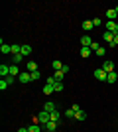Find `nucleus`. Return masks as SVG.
I'll use <instances>...</instances> for the list:
<instances>
[{
    "label": "nucleus",
    "mask_w": 118,
    "mask_h": 132,
    "mask_svg": "<svg viewBox=\"0 0 118 132\" xmlns=\"http://www.w3.org/2000/svg\"><path fill=\"white\" fill-rule=\"evenodd\" d=\"M49 120H51V112H47V110H41V112L38 114V122L41 124V126H43V124H47Z\"/></svg>",
    "instance_id": "f257e3e1"
},
{
    "label": "nucleus",
    "mask_w": 118,
    "mask_h": 132,
    "mask_svg": "<svg viewBox=\"0 0 118 132\" xmlns=\"http://www.w3.org/2000/svg\"><path fill=\"white\" fill-rule=\"evenodd\" d=\"M18 79H20V83H32V73L30 71H22L20 75H18Z\"/></svg>",
    "instance_id": "f03ea898"
},
{
    "label": "nucleus",
    "mask_w": 118,
    "mask_h": 132,
    "mask_svg": "<svg viewBox=\"0 0 118 132\" xmlns=\"http://www.w3.org/2000/svg\"><path fill=\"white\" fill-rule=\"evenodd\" d=\"M95 77L98 79V81H106L108 73H106V71H104V69H102V67H101V69H95Z\"/></svg>",
    "instance_id": "7ed1b4c3"
},
{
    "label": "nucleus",
    "mask_w": 118,
    "mask_h": 132,
    "mask_svg": "<svg viewBox=\"0 0 118 132\" xmlns=\"http://www.w3.org/2000/svg\"><path fill=\"white\" fill-rule=\"evenodd\" d=\"M57 126H59V122L49 120L47 124H43V130H45V132H55V130H57Z\"/></svg>",
    "instance_id": "20e7f679"
},
{
    "label": "nucleus",
    "mask_w": 118,
    "mask_h": 132,
    "mask_svg": "<svg viewBox=\"0 0 118 132\" xmlns=\"http://www.w3.org/2000/svg\"><path fill=\"white\" fill-rule=\"evenodd\" d=\"M93 42H95V39L90 38V36H83V38H81V47H90Z\"/></svg>",
    "instance_id": "39448f33"
},
{
    "label": "nucleus",
    "mask_w": 118,
    "mask_h": 132,
    "mask_svg": "<svg viewBox=\"0 0 118 132\" xmlns=\"http://www.w3.org/2000/svg\"><path fill=\"white\" fill-rule=\"evenodd\" d=\"M116 16H118V6H114V8H110V10H106V18L108 20H116Z\"/></svg>",
    "instance_id": "423d86ee"
},
{
    "label": "nucleus",
    "mask_w": 118,
    "mask_h": 132,
    "mask_svg": "<svg viewBox=\"0 0 118 132\" xmlns=\"http://www.w3.org/2000/svg\"><path fill=\"white\" fill-rule=\"evenodd\" d=\"M102 69H104V71H106V73H112V71H114V61L106 59V61H104V63H102Z\"/></svg>",
    "instance_id": "0eeeda50"
},
{
    "label": "nucleus",
    "mask_w": 118,
    "mask_h": 132,
    "mask_svg": "<svg viewBox=\"0 0 118 132\" xmlns=\"http://www.w3.org/2000/svg\"><path fill=\"white\" fill-rule=\"evenodd\" d=\"M8 75H10V65H0V77L6 79Z\"/></svg>",
    "instance_id": "6e6552de"
},
{
    "label": "nucleus",
    "mask_w": 118,
    "mask_h": 132,
    "mask_svg": "<svg viewBox=\"0 0 118 132\" xmlns=\"http://www.w3.org/2000/svg\"><path fill=\"white\" fill-rule=\"evenodd\" d=\"M20 73H22V71H20V67H18L16 63H12V65H10V75H12V77H18Z\"/></svg>",
    "instance_id": "1a4fd4ad"
},
{
    "label": "nucleus",
    "mask_w": 118,
    "mask_h": 132,
    "mask_svg": "<svg viewBox=\"0 0 118 132\" xmlns=\"http://www.w3.org/2000/svg\"><path fill=\"white\" fill-rule=\"evenodd\" d=\"M26 69H28L30 73L38 71V63H35V61H28V63H26Z\"/></svg>",
    "instance_id": "9d476101"
},
{
    "label": "nucleus",
    "mask_w": 118,
    "mask_h": 132,
    "mask_svg": "<svg viewBox=\"0 0 118 132\" xmlns=\"http://www.w3.org/2000/svg\"><path fill=\"white\" fill-rule=\"evenodd\" d=\"M43 110H47V112H55L57 110V106H55V103H45V106H43Z\"/></svg>",
    "instance_id": "9b49d317"
},
{
    "label": "nucleus",
    "mask_w": 118,
    "mask_h": 132,
    "mask_svg": "<svg viewBox=\"0 0 118 132\" xmlns=\"http://www.w3.org/2000/svg\"><path fill=\"white\" fill-rule=\"evenodd\" d=\"M116 24L118 22H112V20H108V22H106V32H116Z\"/></svg>",
    "instance_id": "f8f14e48"
},
{
    "label": "nucleus",
    "mask_w": 118,
    "mask_h": 132,
    "mask_svg": "<svg viewBox=\"0 0 118 132\" xmlns=\"http://www.w3.org/2000/svg\"><path fill=\"white\" fill-rule=\"evenodd\" d=\"M102 39H104V42H108V44H112L114 34H112V32H104V34H102Z\"/></svg>",
    "instance_id": "ddd939ff"
},
{
    "label": "nucleus",
    "mask_w": 118,
    "mask_h": 132,
    "mask_svg": "<svg viewBox=\"0 0 118 132\" xmlns=\"http://www.w3.org/2000/svg\"><path fill=\"white\" fill-rule=\"evenodd\" d=\"M93 28H95V26H93V20H85V22H83V30H85V32H90Z\"/></svg>",
    "instance_id": "4468645a"
},
{
    "label": "nucleus",
    "mask_w": 118,
    "mask_h": 132,
    "mask_svg": "<svg viewBox=\"0 0 118 132\" xmlns=\"http://www.w3.org/2000/svg\"><path fill=\"white\" fill-rule=\"evenodd\" d=\"M0 51H2V53H12V45H8V44H4V42H2Z\"/></svg>",
    "instance_id": "2eb2a0df"
},
{
    "label": "nucleus",
    "mask_w": 118,
    "mask_h": 132,
    "mask_svg": "<svg viewBox=\"0 0 118 132\" xmlns=\"http://www.w3.org/2000/svg\"><path fill=\"white\" fill-rule=\"evenodd\" d=\"M53 91H55V85H49V83H47V85L43 87V95H51Z\"/></svg>",
    "instance_id": "dca6fc26"
},
{
    "label": "nucleus",
    "mask_w": 118,
    "mask_h": 132,
    "mask_svg": "<svg viewBox=\"0 0 118 132\" xmlns=\"http://www.w3.org/2000/svg\"><path fill=\"white\" fill-rule=\"evenodd\" d=\"M89 55H93L90 47H81V57H89Z\"/></svg>",
    "instance_id": "f3484780"
},
{
    "label": "nucleus",
    "mask_w": 118,
    "mask_h": 132,
    "mask_svg": "<svg viewBox=\"0 0 118 132\" xmlns=\"http://www.w3.org/2000/svg\"><path fill=\"white\" fill-rule=\"evenodd\" d=\"M51 120H53V122H61V112H59V110L51 112Z\"/></svg>",
    "instance_id": "a211bd4d"
},
{
    "label": "nucleus",
    "mask_w": 118,
    "mask_h": 132,
    "mask_svg": "<svg viewBox=\"0 0 118 132\" xmlns=\"http://www.w3.org/2000/svg\"><path fill=\"white\" fill-rule=\"evenodd\" d=\"M28 130L30 132H41L43 126H41V124H32V126H28Z\"/></svg>",
    "instance_id": "6ab92c4d"
},
{
    "label": "nucleus",
    "mask_w": 118,
    "mask_h": 132,
    "mask_svg": "<svg viewBox=\"0 0 118 132\" xmlns=\"http://www.w3.org/2000/svg\"><path fill=\"white\" fill-rule=\"evenodd\" d=\"M18 53H22V45L12 44V55H18Z\"/></svg>",
    "instance_id": "aec40b11"
},
{
    "label": "nucleus",
    "mask_w": 118,
    "mask_h": 132,
    "mask_svg": "<svg viewBox=\"0 0 118 132\" xmlns=\"http://www.w3.org/2000/svg\"><path fill=\"white\" fill-rule=\"evenodd\" d=\"M30 53H32V45H28V44L22 45V55H24V57H26V55H30Z\"/></svg>",
    "instance_id": "412c9836"
},
{
    "label": "nucleus",
    "mask_w": 118,
    "mask_h": 132,
    "mask_svg": "<svg viewBox=\"0 0 118 132\" xmlns=\"http://www.w3.org/2000/svg\"><path fill=\"white\" fill-rule=\"evenodd\" d=\"M63 75H65V73H61V71H55V73H53V79H55L57 83H63Z\"/></svg>",
    "instance_id": "4be33fe9"
},
{
    "label": "nucleus",
    "mask_w": 118,
    "mask_h": 132,
    "mask_svg": "<svg viewBox=\"0 0 118 132\" xmlns=\"http://www.w3.org/2000/svg\"><path fill=\"white\" fill-rule=\"evenodd\" d=\"M75 118H77V120H85V118H87V112H85V110H79V112H75Z\"/></svg>",
    "instance_id": "5701e85b"
},
{
    "label": "nucleus",
    "mask_w": 118,
    "mask_h": 132,
    "mask_svg": "<svg viewBox=\"0 0 118 132\" xmlns=\"http://www.w3.org/2000/svg\"><path fill=\"white\" fill-rule=\"evenodd\" d=\"M116 79H118V75H116V73L112 71V73H108V77H106V81H108V83H116Z\"/></svg>",
    "instance_id": "b1692460"
},
{
    "label": "nucleus",
    "mask_w": 118,
    "mask_h": 132,
    "mask_svg": "<svg viewBox=\"0 0 118 132\" xmlns=\"http://www.w3.org/2000/svg\"><path fill=\"white\" fill-rule=\"evenodd\" d=\"M51 67H53V69H55V71H61V67H63V63H61V61H53V63H51Z\"/></svg>",
    "instance_id": "393cba45"
},
{
    "label": "nucleus",
    "mask_w": 118,
    "mask_h": 132,
    "mask_svg": "<svg viewBox=\"0 0 118 132\" xmlns=\"http://www.w3.org/2000/svg\"><path fill=\"white\" fill-rule=\"evenodd\" d=\"M22 59H24V55H22V53H18V55H12V61H14L16 65H18V63H20Z\"/></svg>",
    "instance_id": "a878e982"
},
{
    "label": "nucleus",
    "mask_w": 118,
    "mask_h": 132,
    "mask_svg": "<svg viewBox=\"0 0 118 132\" xmlns=\"http://www.w3.org/2000/svg\"><path fill=\"white\" fill-rule=\"evenodd\" d=\"M95 53L98 55V57H104V55H106V50H104V47H98V50H96Z\"/></svg>",
    "instance_id": "bb28decb"
},
{
    "label": "nucleus",
    "mask_w": 118,
    "mask_h": 132,
    "mask_svg": "<svg viewBox=\"0 0 118 132\" xmlns=\"http://www.w3.org/2000/svg\"><path fill=\"white\" fill-rule=\"evenodd\" d=\"M65 116H67V118H75V110H73V109H69L67 112H65Z\"/></svg>",
    "instance_id": "cd10ccee"
},
{
    "label": "nucleus",
    "mask_w": 118,
    "mask_h": 132,
    "mask_svg": "<svg viewBox=\"0 0 118 132\" xmlns=\"http://www.w3.org/2000/svg\"><path fill=\"white\" fill-rule=\"evenodd\" d=\"M39 77H41V73H39V71H34V73H32V81H38Z\"/></svg>",
    "instance_id": "c85d7f7f"
},
{
    "label": "nucleus",
    "mask_w": 118,
    "mask_h": 132,
    "mask_svg": "<svg viewBox=\"0 0 118 132\" xmlns=\"http://www.w3.org/2000/svg\"><path fill=\"white\" fill-rule=\"evenodd\" d=\"M16 79H18V77H12V75H8V77H6V83H8V85H12Z\"/></svg>",
    "instance_id": "c756f323"
},
{
    "label": "nucleus",
    "mask_w": 118,
    "mask_h": 132,
    "mask_svg": "<svg viewBox=\"0 0 118 132\" xmlns=\"http://www.w3.org/2000/svg\"><path fill=\"white\" fill-rule=\"evenodd\" d=\"M55 91H57V93H61V91H63V83H55Z\"/></svg>",
    "instance_id": "7c9ffc66"
},
{
    "label": "nucleus",
    "mask_w": 118,
    "mask_h": 132,
    "mask_svg": "<svg viewBox=\"0 0 118 132\" xmlns=\"http://www.w3.org/2000/svg\"><path fill=\"white\" fill-rule=\"evenodd\" d=\"M110 45H112V47L118 45V34H114V39H112V44H110Z\"/></svg>",
    "instance_id": "2f4dec72"
},
{
    "label": "nucleus",
    "mask_w": 118,
    "mask_h": 132,
    "mask_svg": "<svg viewBox=\"0 0 118 132\" xmlns=\"http://www.w3.org/2000/svg\"><path fill=\"white\" fill-rule=\"evenodd\" d=\"M101 22H102L101 18H93V26H101Z\"/></svg>",
    "instance_id": "473e14b6"
},
{
    "label": "nucleus",
    "mask_w": 118,
    "mask_h": 132,
    "mask_svg": "<svg viewBox=\"0 0 118 132\" xmlns=\"http://www.w3.org/2000/svg\"><path fill=\"white\" fill-rule=\"evenodd\" d=\"M98 47H101V45L96 44V42H93V45H90V50H93V53H95V51H96V50H98Z\"/></svg>",
    "instance_id": "72a5a7b5"
},
{
    "label": "nucleus",
    "mask_w": 118,
    "mask_h": 132,
    "mask_svg": "<svg viewBox=\"0 0 118 132\" xmlns=\"http://www.w3.org/2000/svg\"><path fill=\"white\" fill-rule=\"evenodd\" d=\"M6 87H8V83H6V79H2V81H0V89H2V91H4Z\"/></svg>",
    "instance_id": "f704fd0d"
},
{
    "label": "nucleus",
    "mask_w": 118,
    "mask_h": 132,
    "mask_svg": "<svg viewBox=\"0 0 118 132\" xmlns=\"http://www.w3.org/2000/svg\"><path fill=\"white\" fill-rule=\"evenodd\" d=\"M71 109H73L75 112H79V110H83V109H81V106H79V105H73V106H71Z\"/></svg>",
    "instance_id": "c9c22d12"
},
{
    "label": "nucleus",
    "mask_w": 118,
    "mask_h": 132,
    "mask_svg": "<svg viewBox=\"0 0 118 132\" xmlns=\"http://www.w3.org/2000/svg\"><path fill=\"white\" fill-rule=\"evenodd\" d=\"M18 132H30V130H28V128H20Z\"/></svg>",
    "instance_id": "e433bc0d"
},
{
    "label": "nucleus",
    "mask_w": 118,
    "mask_h": 132,
    "mask_svg": "<svg viewBox=\"0 0 118 132\" xmlns=\"http://www.w3.org/2000/svg\"><path fill=\"white\" fill-rule=\"evenodd\" d=\"M114 34H118V24H116V32H114Z\"/></svg>",
    "instance_id": "4c0bfd02"
},
{
    "label": "nucleus",
    "mask_w": 118,
    "mask_h": 132,
    "mask_svg": "<svg viewBox=\"0 0 118 132\" xmlns=\"http://www.w3.org/2000/svg\"><path fill=\"white\" fill-rule=\"evenodd\" d=\"M116 118H118V116H116Z\"/></svg>",
    "instance_id": "58836bf2"
}]
</instances>
